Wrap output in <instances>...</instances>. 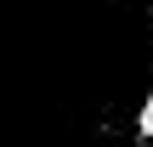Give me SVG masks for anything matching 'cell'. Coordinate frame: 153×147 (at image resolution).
I'll use <instances>...</instances> for the list:
<instances>
[{
	"mask_svg": "<svg viewBox=\"0 0 153 147\" xmlns=\"http://www.w3.org/2000/svg\"><path fill=\"white\" fill-rule=\"evenodd\" d=\"M148 136H153V108H148Z\"/></svg>",
	"mask_w": 153,
	"mask_h": 147,
	"instance_id": "obj_1",
	"label": "cell"
}]
</instances>
